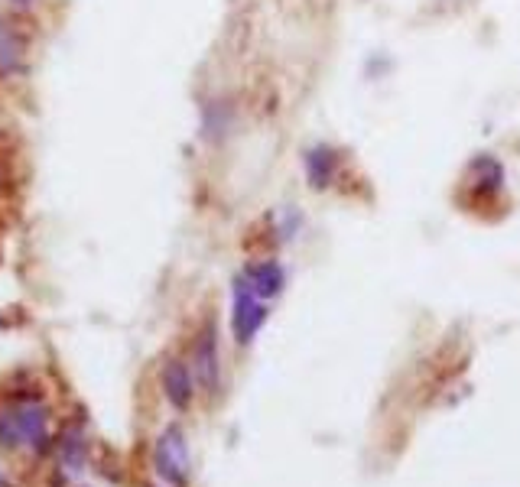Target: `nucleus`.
Wrapping results in <instances>:
<instances>
[{"mask_svg":"<svg viewBox=\"0 0 520 487\" xmlns=\"http://www.w3.org/2000/svg\"><path fill=\"white\" fill-rule=\"evenodd\" d=\"M267 322V306L264 299H260L247 280L241 276L238 283H234V315H231V328H234V338H238V345H251L254 335L260 332V325Z\"/></svg>","mask_w":520,"mask_h":487,"instance_id":"nucleus-2","label":"nucleus"},{"mask_svg":"<svg viewBox=\"0 0 520 487\" xmlns=\"http://www.w3.org/2000/svg\"><path fill=\"white\" fill-rule=\"evenodd\" d=\"M163 390L166 400L176 406V410H186L192 403V374L182 361H169L163 367Z\"/></svg>","mask_w":520,"mask_h":487,"instance_id":"nucleus-5","label":"nucleus"},{"mask_svg":"<svg viewBox=\"0 0 520 487\" xmlns=\"http://www.w3.org/2000/svg\"><path fill=\"white\" fill-rule=\"evenodd\" d=\"M0 487H7V481H4V475H0Z\"/></svg>","mask_w":520,"mask_h":487,"instance_id":"nucleus-11","label":"nucleus"},{"mask_svg":"<svg viewBox=\"0 0 520 487\" xmlns=\"http://www.w3.org/2000/svg\"><path fill=\"white\" fill-rule=\"evenodd\" d=\"M192 371L199 377V384L215 393L218 390V328L208 322L199 338H195V348H192Z\"/></svg>","mask_w":520,"mask_h":487,"instance_id":"nucleus-4","label":"nucleus"},{"mask_svg":"<svg viewBox=\"0 0 520 487\" xmlns=\"http://www.w3.org/2000/svg\"><path fill=\"white\" fill-rule=\"evenodd\" d=\"M13 4H17V7H30L33 0H13Z\"/></svg>","mask_w":520,"mask_h":487,"instance_id":"nucleus-10","label":"nucleus"},{"mask_svg":"<svg viewBox=\"0 0 520 487\" xmlns=\"http://www.w3.org/2000/svg\"><path fill=\"white\" fill-rule=\"evenodd\" d=\"M0 432H4V439L13 445V442H23L30 445V449H43L49 432H46V410L39 403H23L17 410H10L4 416V423H0Z\"/></svg>","mask_w":520,"mask_h":487,"instance_id":"nucleus-1","label":"nucleus"},{"mask_svg":"<svg viewBox=\"0 0 520 487\" xmlns=\"http://www.w3.org/2000/svg\"><path fill=\"white\" fill-rule=\"evenodd\" d=\"M306 173H309V182L316 189L329 186V179L335 173V153L329 147H316L306 156Z\"/></svg>","mask_w":520,"mask_h":487,"instance_id":"nucleus-7","label":"nucleus"},{"mask_svg":"<svg viewBox=\"0 0 520 487\" xmlns=\"http://www.w3.org/2000/svg\"><path fill=\"white\" fill-rule=\"evenodd\" d=\"M78 449H82V442H78V432L72 429V432H69V439L62 442V452H65V458H69L72 465H78Z\"/></svg>","mask_w":520,"mask_h":487,"instance_id":"nucleus-9","label":"nucleus"},{"mask_svg":"<svg viewBox=\"0 0 520 487\" xmlns=\"http://www.w3.org/2000/svg\"><path fill=\"white\" fill-rule=\"evenodd\" d=\"M244 280H247V286H251L260 299H273V296H277L280 289H283L286 276H283L280 263L267 260V263H254V267H247Z\"/></svg>","mask_w":520,"mask_h":487,"instance_id":"nucleus-6","label":"nucleus"},{"mask_svg":"<svg viewBox=\"0 0 520 487\" xmlns=\"http://www.w3.org/2000/svg\"><path fill=\"white\" fill-rule=\"evenodd\" d=\"M156 475L176 487L189 481V449L179 426H169L156 442Z\"/></svg>","mask_w":520,"mask_h":487,"instance_id":"nucleus-3","label":"nucleus"},{"mask_svg":"<svg viewBox=\"0 0 520 487\" xmlns=\"http://www.w3.org/2000/svg\"><path fill=\"white\" fill-rule=\"evenodd\" d=\"M20 59H23V39L13 33L10 23L0 20V65L20 69Z\"/></svg>","mask_w":520,"mask_h":487,"instance_id":"nucleus-8","label":"nucleus"}]
</instances>
